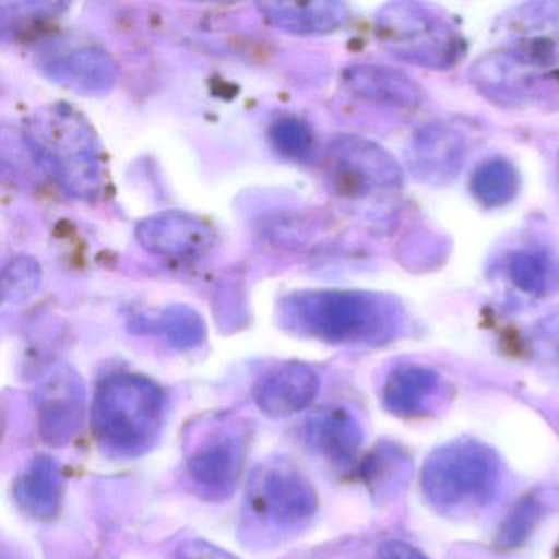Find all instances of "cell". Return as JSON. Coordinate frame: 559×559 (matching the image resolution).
I'll list each match as a JSON object with an SVG mask.
<instances>
[{"label":"cell","mask_w":559,"mask_h":559,"mask_svg":"<svg viewBox=\"0 0 559 559\" xmlns=\"http://www.w3.org/2000/svg\"><path fill=\"white\" fill-rule=\"evenodd\" d=\"M399 304L368 290L310 289L287 294L277 304L290 332L330 343L374 342L397 325Z\"/></svg>","instance_id":"obj_2"},{"label":"cell","mask_w":559,"mask_h":559,"mask_svg":"<svg viewBox=\"0 0 559 559\" xmlns=\"http://www.w3.org/2000/svg\"><path fill=\"white\" fill-rule=\"evenodd\" d=\"M0 294L5 304H22L41 286V266L28 254H15L5 263L0 277Z\"/></svg>","instance_id":"obj_25"},{"label":"cell","mask_w":559,"mask_h":559,"mask_svg":"<svg viewBox=\"0 0 559 559\" xmlns=\"http://www.w3.org/2000/svg\"><path fill=\"white\" fill-rule=\"evenodd\" d=\"M440 392V376L433 369L404 365L391 371L382 388L385 408L401 417L421 415L431 407Z\"/></svg>","instance_id":"obj_18"},{"label":"cell","mask_w":559,"mask_h":559,"mask_svg":"<svg viewBox=\"0 0 559 559\" xmlns=\"http://www.w3.org/2000/svg\"><path fill=\"white\" fill-rule=\"evenodd\" d=\"M135 238L148 253L195 260L214 250L217 234L204 218L185 211H163L139 222Z\"/></svg>","instance_id":"obj_11"},{"label":"cell","mask_w":559,"mask_h":559,"mask_svg":"<svg viewBox=\"0 0 559 559\" xmlns=\"http://www.w3.org/2000/svg\"><path fill=\"white\" fill-rule=\"evenodd\" d=\"M41 74L81 96H104L116 87L119 64L109 51L91 41H58L38 58Z\"/></svg>","instance_id":"obj_6"},{"label":"cell","mask_w":559,"mask_h":559,"mask_svg":"<svg viewBox=\"0 0 559 559\" xmlns=\"http://www.w3.org/2000/svg\"><path fill=\"white\" fill-rule=\"evenodd\" d=\"M245 448L240 438L222 435L202 444L189 461V473L205 489L230 492L243 469Z\"/></svg>","instance_id":"obj_17"},{"label":"cell","mask_w":559,"mask_h":559,"mask_svg":"<svg viewBox=\"0 0 559 559\" xmlns=\"http://www.w3.org/2000/svg\"><path fill=\"white\" fill-rule=\"evenodd\" d=\"M538 68L507 50L493 51L476 60L471 81L476 90L502 106H523L535 94Z\"/></svg>","instance_id":"obj_13"},{"label":"cell","mask_w":559,"mask_h":559,"mask_svg":"<svg viewBox=\"0 0 559 559\" xmlns=\"http://www.w3.org/2000/svg\"><path fill=\"white\" fill-rule=\"evenodd\" d=\"M40 433L47 443H68L83 425L86 388L83 379L68 366L51 369L35 391Z\"/></svg>","instance_id":"obj_10"},{"label":"cell","mask_w":559,"mask_h":559,"mask_svg":"<svg viewBox=\"0 0 559 559\" xmlns=\"http://www.w3.org/2000/svg\"><path fill=\"white\" fill-rule=\"evenodd\" d=\"M248 499L258 516L283 528L302 525L317 512L316 490L287 464L261 467L248 489Z\"/></svg>","instance_id":"obj_8"},{"label":"cell","mask_w":559,"mask_h":559,"mask_svg":"<svg viewBox=\"0 0 559 559\" xmlns=\"http://www.w3.org/2000/svg\"><path fill=\"white\" fill-rule=\"evenodd\" d=\"M165 417V394L152 379L114 374L97 385L93 427L100 443L119 453L148 450Z\"/></svg>","instance_id":"obj_3"},{"label":"cell","mask_w":559,"mask_h":559,"mask_svg":"<svg viewBox=\"0 0 559 559\" xmlns=\"http://www.w3.org/2000/svg\"><path fill=\"white\" fill-rule=\"evenodd\" d=\"M558 506V490L539 489L520 497L497 530V548L509 551L519 548L532 535L549 510Z\"/></svg>","instance_id":"obj_20"},{"label":"cell","mask_w":559,"mask_h":559,"mask_svg":"<svg viewBox=\"0 0 559 559\" xmlns=\"http://www.w3.org/2000/svg\"><path fill=\"white\" fill-rule=\"evenodd\" d=\"M519 191V171L503 158L487 159L471 178V194L486 209L506 207L515 201Z\"/></svg>","instance_id":"obj_22"},{"label":"cell","mask_w":559,"mask_h":559,"mask_svg":"<svg viewBox=\"0 0 559 559\" xmlns=\"http://www.w3.org/2000/svg\"><path fill=\"white\" fill-rule=\"evenodd\" d=\"M510 281L522 293L543 296L556 281L555 263L542 250H520L507 263Z\"/></svg>","instance_id":"obj_23"},{"label":"cell","mask_w":559,"mask_h":559,"mask_svg":"<svg viewBox=\"0 0 559 559\" xmlns=\"http://www.w3.org/2000/svg\"><path fill=\"white\" fill-rule=\"evenodd\" d=\"M178 559H231V556L209 543L188 542L178 549Z\"/></svg>","instance_id":"obj_27"},{"label":"cell","mask_w":559,"mask_h":559,"mask_svg":"<svg viewBox=\"0 0 559 559\" xmlns=\"http://www.w3.org/2000/svg\"><path fill=\"white\" fill-rule=\"evenodd\" d=\"M496 451L476 440H454L431 451L420 484L431 506L443 512L486 506L500 484Z\"/></svg>","instance_id":"obj_4"},{"label":"cell","mask_w":559,"mask_h":559,"mask_svg":"<svg viewBox=\"0 0 559 559\" xmlns=\"http://www.w3.org/2000/svg\"><path fill=\"white\" fill-rule=\"evenodd\" d=\"M382 559H428L424 552L404 542H388L379 549Z\"/></svg>","instance_id":"obj_28"},{"label":"cell","mask_w":559,"mask_h":559,"mask_svg":"<svg viewBox=\"0 0 559 559\" xmlns=\"http://www.w3.org/2000/svg\"><path fill=\"white\" fill-rule=\"evenodd\" d=\"M258 11L277 31L290 35H326L348 22L349 9L335 0L317 2H261Z\"/></svg>","instance_id":"obj_16"},{"label":"cell","mask_w":559,"mask_h":559,"mask_svg":"<svg viewBox=\"0 0 559 559\" xmlns=\"http://www.w3.org/2000/svg\"><path fill=\"white\" fill-rule=\"evenodd\" d=\"M467 156V140L448 122L425 123L412 136L407 165L417 181L430 186L450 185L460 176Z\"/></svg>","instance_id":"obj_12"},{"label":"cell","mask_w":559,"mask_h":559,"mask_svg":"<svg viewBox=\"0 0 559 559\" xmlns=\"http://www.w3.org/2000/svg\"><path fill=\"white\" fill-rule=\"evenodd\" d=\"M270 143L283 158L306 159L312 153L316 136L306 120L283 117L271 126Z\"/></svg>","instance_id":"obj_26"},{"label":"cell","mask_w":559,"mask_h":559,"mask_svg":"<svg viewBox=\"0 0 559 559\" xmlns=\"http://www.w3.org/2000/svg\"><path fill=\"white\" fill-rule=\"evenodd\" d=\"M503 50L535 68L559 60V2H525L503 12L496 24Z\"/></svg>","instance_id":"obj_7"},{"label":"cell","mask_w":559,"mask_h":559,"mask_svg":"<svg viewBox=\"0 0 559 559\" xmlns=\"http://www.w3.org/2000/svg\"><path fill=\"white\" fill-rule=\"evenodd\" d=\"M376 37L388 53L428 70H448L463 58L466 45L456 28L431 5L391 2L376 15Z\"/></svg>","instance_id":"obj_5"},{"label":"cell","mask_w":559,"mask_h":559,"mask_svg":"<svg viewBox=\"0 0 559 559\" xmlns=\"http://www.w3.org/2000/svg\"><path fill=\"white\" fill-rule=\"evenodd\" d=\"M343 83L359 99L379 106L417 109L424 103L420 84L404 71L385 64H352L343 73Z\"/></svg>","instance_id":"obj_15"},{"label":"cell","mask_w":559,"mask_h":559,"mask_svg":"<svg viewBox=\"0 0 559 559\" xmlns=\"http://www.w3.org/2000/svg\"><path fill=\"white\" fill-rule=\"evenodd\" d=\"M330 158L343 189L355 194L397 191L404 182L397 159L384 146L362 136L333 140Z\"/></svg>","instance_id":"obj_9"},{"label":"cell","mask_w":559,"mask_h":559,"mask_svg":"<svg viewBox=\"0 0 559 559\" xmlns=\"http://www.w3.org/2000/svg\"><path fill=\"white\" fill-rule=\"evenodd\" d=\"M61 490L63 479L58 464L50 456H37L15 483L14 496L27 515L50 520L60 509Z\"/></svg>","instance_id":"obj_19"},{"label":"cell","mask_w":559,"mask_h":559,"mask_svg":"<svg viewBox=\"0 0 559 559\" xmlns=\"http://www.w3.org/2000/svg\"><path fill=\"white\" fill-rule=\"evenodd\" d=\"M25 143L47 175L78 201H96L104 189L100 143L90 120L70 104H50L28 117Z\"/></svg>","instance_id":"obj_1"},{"label":"cell","mask_w":559,"mask_h":559,"mask_svg":"<svg viewBox=\"0 0 559 559\" xmlns=\"http://www.w3.org/2000/svg\"><path fill=\"white\" fill-rule=\"evenodd\" d=\"M319 389L320 378L312 366L290 361L263 376L253 395L267 417L284 418L306 411L316 401Z\"/></svg>","instance_id":"obj_14"},{"label":"cell","mask_w":559,"mask_h":559,"mask_svg":"<svg viewBox=\"0 0 559 559\" xmlns=\"http://www.w3.org/2000/svg\"><path fill=\"white\" fill-rule=\"evenodd\" d=\"M317 447L335 461L353 460L361 447L362 431L356 418L345 408L320 412L310 425Z\"/></svg>","instance_id":"obj_21"},{"label":"cell","mask_w":559,"mask_h":559,"mask_svg":"<svg viewBox=\"0 0 559 559\" xmlns=\"http://www.w3.org/2000/svg\"><path fill=\"white\" fill-rule=\"evenodd\" d=\"M159 332L173 346L191 349L205 340V322L201 313L185 304H173L163 310L156 322Z\"/></svg>","instance_id":"obj_24"}]
</instances>
